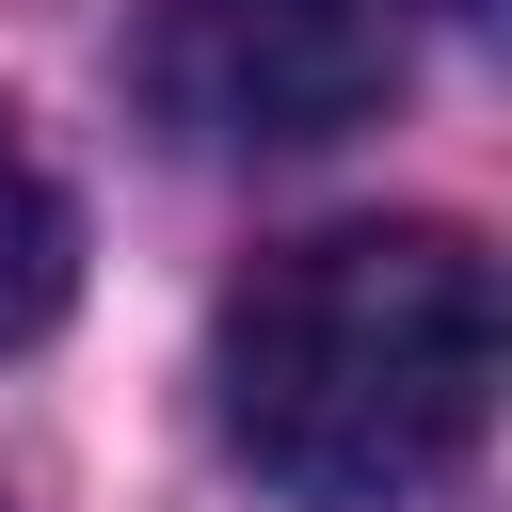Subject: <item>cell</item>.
I'll list each match as a JSON object with an SVG mask.
<instances>
[{
  "mask_svg": "<svg viewBox=\"0 0 512 512\" xmlns=\"http://www.w3.org/2000/svg\"><path fill=\"white\" fill-rule=\"evenodd\" d=\"M224 448L288 512H416L496 416V272L464 224H320L224 288Z\"/></svg>",
  "mask_w": 512,
  "mask_h": 512,
  "instance_id": "obj_1",
  "label": "cell"
},
{
  "mask_svg": "<svg viewBox=\"0 0 512 512\" xmlns=\"http://www.w3.org/2000/svg\"><path fill=\"white\" fill-rule=\"evenodd\" d=\"M144 112L208 160H304L400 96V0H144Z\"/></svg>",
  "mask_w": 512,
  "mask_h": 512,
  "instance_id": "obj_2",
  "label": "cell"
},
{
  "mask_svg": "<svg viewBox=\"0 0 512 512\" xmlns=\"http://www.w3.org/2000/svg\"><path fill=\"white\" fill-rule=\"evenodd\" d=\"M64 272H80V224H64L48 160H32V144H16V112H0V352L64 320Z\"/></svg>",
  "mask_w": 512,
  "mask_h": 512,
  "instance_id": "obj_3",
  "label": "cell"
},
{
  "mask_svg": "<svg viewBox=\"0 0 512 512\" xmlns=\"http://www.w3.org/2000/svg\"><path fill=\"white\" fill-rule=\"evenodd\" d=\"M464 16H496V0H464Z\"/></svg>",
  "mask_w": 512,
  "mask_h": 512,
  "instance_id": "obj_4",
  "label": "cell"
}]
</instances>
